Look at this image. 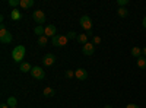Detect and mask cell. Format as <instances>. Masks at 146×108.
<instances>
[{
	"label": "cell",
	"mask_w": 146,
	"mask_h": 108,
	"mask_svg": "<svg viewBox=\"0 0 146 108\" xmlns=\"http://www.w3.org/2000/svg\"><path fill=\"white\" fill-rule=\"evenodd\" d=\"M25 57V47L23 45H18L12 51V58L15 60L16 63H22V58Z\"/></svg>",
	"instance_id": "cell-1"
},
{
	"label": "cell",
	"mask_w": 146,
	"mask_h": 108,
	"mask_svg": "<svg viewBox=\"0 0 146 108\" xmlns=\"http://www.w3.org/2000/svg\"><path fill=\"white\" fill-rule=\"evenodd\" d=\"M0 41H2L3 44L12 42V34L6 29L5 23H0Z\"/></svg>",
	"instance_id": "cell-2"
},
{
	"label": "cell",
	"mask_w": 146,
	"mask_h": 108,
	"mask_svg": "<svg viewBox=\"0 0 146 108\" xmlns=\"http://www.w3.org/2000/svg\"><path fill=\"white\" fill-rule=\"evenodd\" d=\"M69 38H67V35H56V37L51 38V42L54 47H64L67 44Z\"/></svg>",
	"instance_id": "cell-3"
},
{
	"label": "cell",
	"mask_w": 146,
	"mask_h": 108,
	"mask_svg": "<svg viewBox=\"0 0 146 108\" xmlns=\"http://www.w3.org/2000/svg\"><path fill=\"white\" fill-rule=\"evenodd\" d=\"M31 75H32V78L36 79V80H44V78H45V72H44V69L40 67V66H34L32 70H31Z\"/></svg>",
	"instance_id": "cell-4"
},
{
	"label": "cell",
	"mask_w": 146,
	"mask_h": 108,
	"mask_svg": "<svg viewBox=\"0 0 146 108\" xmlns=\"http://www.w3.org/2000/svg\"><path fill=\"white\" fill-rule=\"evenodd\" d=\"M79 23H80V27H82L85 31H92V19H91L88 15H83V16L79 19Z\"/></svg>",
	"instance_id": "cell-5"
},
{
	"label": "cell",
	"mask_w": 146,
	"mask_h": 108,
	"mask_svg": "<svg viewBox=\"0 0 146 108\" xmlns=\"http://www.w3.org/2000/svg\"><path fill=\"white\" fill-rule=\"evenodd\" d=\"M32 19L38 23V25H42L45 22V13L42 10H35V12H32Z\"/></svg>",
	"instance_id": "cell-6"
},
{
	"label": "cell",
	"mask_w": 146,
	"mask_h": 108,
	"mask_svg": "<svg viewBox=\"0 0 146 108\" xmlns=\"http://www.w3.org/2000/svg\"><path fill=\"white\" fill-rule=\"evenodd\" d=\"M82 53H83L85 56H92V54L95 53V45H94L92 42L85 44V45L82 47Z\"/></svg>",
	"instance_id": "cell-7"
},
{
	"label": "cell",
	"mask_w": 146,
	"mask_h": 108,
	"mask_svg": "<svg viewBox=\"0 0 146 108\" xmlns=\"http://www.w3.org/2000/svg\"><path fill=\"white\" fill-rule=\"evenodd\" d=\"M56 63V56L54 54H45L44 56V58H42V64L44 66H53Z\"/></svg>",
	"instance_id": "cell-8"
},
{
	"label": "cell",
	"mask_w": 146,
	"mask_h": 108,
	"mask_svg": "<svg viewBox=\"0 0 146 108\" xmlns=\"http://www.w3.org/2000/svg\"><path fill=\"white\" fill-rule=\"evenodd\" d=\"M75 76L79 79V80H86L88 79V72L85 69H76L75 70Z\"/></svg>",
	"instance_id": "cell-9"
},
{
	"label": "cell",
	"mask_w": 146,
	"mask_h": 108,
	"mask_svg": "<svg viewBox=\"0 0 146 108\" xmlns=\"http://www.w3.org/2000/svg\"><path fill=\"white\" fill-rule=\"evenodd\" d=\"M56 34H57V28H56V25H47L45 27V37H56Z\"/></svg>",
	"instance_id": "cell-10"
},
{
	"label": "cell",
	"mask_w": 146,
	"mask_h": 108,
	"mask_svg": "<svg viewBox=\"0 0 146 108\" xmlns=\"http://www.w3.org/2000/svg\"><path fill=\"white\" fill-rule=\"evenodd\" d=\"M19 70L22 72V73H28V72H31V70H32V67H31V64H29L28 62H22V63H21Z\"/></svg>",
	"instance_id": "cell-11"
},
{
	"label": "cell",
	"mask_w": 146,
	"mask_h": 108,
	"mask_svg": "<svg viewBox=\"0 0 146 108\" xmlns=\"http://www.w3.org/2000/svg\"><path fill=\"white\" fill-rule=\"evenodd\" d=\"M34 0H21V7L22 9H29V7H32L34 6Z\"/></svg>",
	"instance_id": "cell-12"
},
{
	"label": "cell",
	"mask_w": 146,
	"mask_h": 108,
	"mask_svg": "<svg viewBox=\"0 0 146 108\" xmlns=\"http://www.w3.org/2000/svg\"><path fill=\"white\" fill-rule=\"evenodd\" d=\"M10 18L13 19V21H19V19L22 18V15H21V12H19L18 9H12V12H10Z\"/></svg>",
	"instance_id": "cell-13"
},
{
	"label": "cell",
	"mask_w": 146,
	"mask_h": 108,
	"mask_svg": "<svg viewBox=\"0 0 146 108\" xmlns=\"http://www.w3.org/2000/svg\"><path fill=\"white\" fill-rule=\"evenodd\" d=\"M88 38H89V37H88L86 34H79V35H78V38H76V41L85 45V44H88Z\"/></svg>",
	"instance_id": "cell-14"
},
{
	"label": "cell",
	"mask_w": 146,
	"mask_h": 108,
	"mask_svg": "<svg viewBox=\"0 0 146 108\" xmlns=\"http://www.w3.org/2000/svg\"><path fill=\"white\" fill-rule=\"evenodd\" d=\"M42 93H44V97H47V98H51V97H53V95H54L56 92H54V89H53V88L47 86V88H44Z\"/></svg>",
	"instance_id": "cell-15"
},
{
	"label": "cell",
	"mask_w": 146,
	"mask_h": 108,
	"mask_svg": "<svg viewBox=\"0 0 146 108\" xmlns=\"http://www.w3.org/2000/svg\"><path fill=\"white\" fill-rule=\"evenodd\" d=\"M34 34H35V35H40V37H42V35L45 34V28H42L41 25H36V27L34 28Z\"/></svg>",
	"instance_id": "cell-16"
},
{
	"label": "cell",
	"mask_w": 146,
	"mask_h": 108,
	"mask_svg": "<svg viewBox=\"0 0 146 108\" xmlns=\"http://www.w3.org/2000/svg\"><path fill=\"white\" fill-rule=\"evenodd\" d=\"M131 56L136 57V58L142 57V48H139V47H133L131 48Z\"/></svg>",
	"instance_id": "cell-17"
},
{
	"label": "cell",
	"mask_w": 146,
	"mask_h": 108,
	"mask_svg": "<svg viewBox=\"0 0 146 108\" xmlns=\"http://www.w3.org/2000/svg\"><path fill=\"white\" fill-rule=\"evenodd\" d=\"M137 67H139V69H142V70H143V69H146V57H143V56H142V57H139V58H137Z\"/></svg>",
	"instance_id": "cell-18"
},
{
	"label": "cell",
	"mask_w": 146,
	"mask_h": 108,
	"mask_svg": "<svg viewBox=\"0 0 146 108\" xmlns=\"http://www.w3.org/2000/svg\"><path fill=\"white\" fill-rule=\"evenodd\" d=\"M117 13H118V16H120V18H127V15H129V10H127L126 7H118Z\"/></svg>",
	"instance_id": "cell-19"
},
{
	"label": "cell",
	"mask_w": 146,
	"mask_h": 108,
	"mask_svg": "<svg viewBox=\"0 0 146 108\" xmlns=\"http://www.w3.org/2000/svg\"><path fill=\"white\" fill-rule=\"evenodd\" d=\"M6 104H7V105H10V108H12V107H16V105H18V99H16L15 97H9Z\"/></svg>",
	"instance_id": "cell-20"
},
{
	"label": "cell",
	"mask_w": 146,
	"mask_h": 108,
	"mask_svg": "<svg viewBox=\"0 0 146 108\" xmlns=\"http://www.w3.org/2000/svg\"><path fill=\"white\" fill-rule=\"evenodd\" d=\"M47 42H48V40H47L45 35H42V37H40V38H38V45H40V47H45V45H47Z\"/></svg>",
	"instance_id": "cell-21"
},
{
	"label": "cell",
	"mask_w": 146,
	"mask_h": 108,
	"mask_svg": "<svg viewBox=\"0 0 146 108\" xmlns=\"http://www.w3.org/2000/svg\"><path fill=\"white\" fill-rule=\"evenodd\" d=\"M9 6L16 9V6H21V0H9Z\"/></svg>",
	"instance_id": "cell-22"
},
{
	"label": "cell",
	"mask_w": 146,
	"mask_h": 108,
	"mask_svg": "<svg viewBox=\"0 0 146 108\" xmlns=\"http://www.w3.org/2000/svg\"><path fill=\"white\" fill-rule=\"evenodd\" d=\"M67 38H69V40H76V38H78V34L73 32V31H70V32L67 34Z\"/></svg>",
	"instance_id": "cell-23"
},
{
	"label": "cell",
	"mask_w": 146,
	"mask_h": 108,
	"mask_svg": "<svg viewBox=\"0 0 146 108\" xmlns=\"http://www.w3.org/2000/svg\"><path fill=\"white\" fill-rule=\"evenodd\" d=\"M117 3H118V6H120V7H124V6H127V5H129V0H118Z\"/></svg>",
	"instance_id": "cell-24"
},
{
	"label": "cell",
	"mask_w": 146,
	"mask_h": 108,
	"mask_svg": "<svg viewBox=\"0 0 146 108\" xmlns=\"http://www.w3.org/2000/svg\"><path fill=\"white\" fill-rule=\"evenodd\" d=\"M64 76H66L67 79H70V78H73V76H75V72H73V70H67L66 73H64Z\"/></svg>",
	"instance_id": "cell-25"
},
{
	"label": "cell",
	"mask_w": 146,
	"mask_h": 108,
	"mask_svg": "<svg viewBox=\"0 0 146 108\" xmlns=\"http://www.w3.org/2000/svg\"><path fill=\"white\" fill-rule=\"evenodd\" d=\"M100 42H101V38L100 37H94V42H92L94 45H98Z\"/></svg>",
	"instance_id": "cell-26"
},
{
	"label": "cell",
	"mask_w": 146,
	"mask_h": 108,
	"mask_svg": "<svg viewBox=\"0 0 146 108\" xmlns=\"http://www.w3.org/2000/svg\"><path fill=\"white\" fill-rule=\"evenodd\" d=\"M126 108H139V105H136V104H129Z\"/></svg>",
	"instance_id": "cell-27"
},
{
	"label": "cell",
	"mask_w": 146,
	"mask_h": 108,
	"mask_svg": "<svg viewBox=\"0 0 146 108\" xmlns=\"http://www.w3.org/2000/svg\"><path fill=\"white\" fill-rule=\"evenodd\" d=\"M142 25H143V28H146V16H145L143 21H142Z\"/></svg>",
	"instance_id": "cell-28"
},
{
	"label": "cell",
	"mask_w": 146,
	"mask_h": 108,
	"mask_svg": "<svg viewBox=\"0 0 146 108\" xmlns=\"http://www.w3.org/2000/svg\"><path fill=\"white\" fill-rule=\"evenodd\" d=\"M0 108H10L7 104H2V105H0Z\"/></svg>",
	"instance_id": "cell-29"
},
{
	"label": "cell",
	"mask_w": 146,
	"mask_h": 108,
	"mask_svg": "<svg viewBox=\"0 0 146 108\" xmlns=\"http://www.w3.org/2000/svg\"><path fill=\"white\" fill-rule=\"evenodd\" d=\"M142 54H143V57H146V47H145V48H142Z\"/></svg>",
	"instance_id": "cell-30"
},
{
	"label": "cell",
	"mask_w": 146,
	"mask_h": 108,
	"mask_svg": "<svg viewBox=\"0 0 146 108\" xmlns=\"http://www.w3.org/2000/svg\"><path fill=\"white\" fill-rule=\"evenodd\" d=\"M86 35L88 37H92V31H86Z\"/></svg>",
	"instance_id": "cell-31"
},
{
	"label": "cell",
	"mask_w": 146,
	"mask_h": 108,
	"mask_svg": "<svg viewBox=\"0 0 146 108\" xmlns=\"http://www.w3.org/2000/svg\"><path fill=\"white\" fill-rule=\"evenodd\" d=\"M104 108H113V107H111V105H105Z\"/></svg>",
	"instance_id": "cell-32"
},
{
	"label": "cell",
	"mask_w": 146,
	"mask_h": 108,
	"mask_svg": "<svg viewBox=\"0 0 146 108\" xmlns=\"http://www.w3.org/2000/svg\"><path fill=\"white\" fill-rule=\"evenodd\" d=\"M12 108H18V107H12Z\"/></svg>",
	"instance_id": "cell-33"
}]
</instances>
